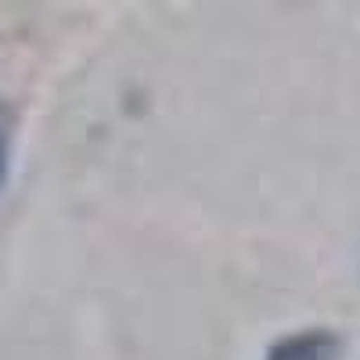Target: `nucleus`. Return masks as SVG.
<instances>
[{
  "label": "nucleus",
  "instance_id": "obj_1",
  "mask_svg": "<svg viewBox=\"0 0 360 360\" xmlns=\"http://www.w3.org/2000/svg\"><path fill=\"white\" fill-rule=\"evenodd\" d=\"M4 173H8V119L0 108V184H4Z\"/></svg>",
  "mask_w": 360,
  "mask_h": 360
}]
</instances>
